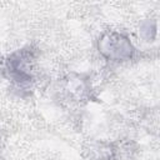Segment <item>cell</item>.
<instances>
[{
    "label": "cell",
    "instance_id": "obj_1",
    "mask_svg": "<svg viewBox=\"0 0 160 160\" xmlns=\"http://www.w3.org/2000/svg\"><path fill=\"white\" fill-rule=\"evenodd\" d=\"M36 59V49L25 46L9 54L2 65V72L20 90H28L34 82V62Z\"/></svg>",
    "mask_w": 160,
    "mask_h": 160
},
{
    "label": "cell",
    "instance_id": "obj_2",
    "mask_svg": "<svg viewBox=\"0 0 160 160\" xmlns=\"http://www.w3.org/2000/svg\"><path fill=\"white\" fill-rule=\"evenodd\" d=\"M98 48L99 51L111 61H128L135 52L129 38L118 31H108L102 34L99 39Z\"/></svg>",
    "mask_w": 160,
    "mask_h": 160
}]
</instances>
